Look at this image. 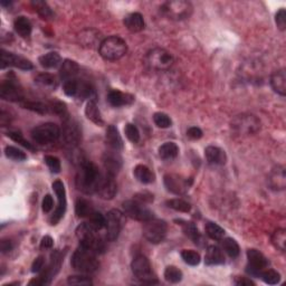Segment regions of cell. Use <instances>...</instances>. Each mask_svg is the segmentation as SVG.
<instances>
[{
    "instance_id": "cell-1",
    "label": "cell",
    "mask_w": 286,
    "mask_h": 286,
    "mask_svg": "<svg viewBox=\"0 0 286 286\" xmlns=\"http://www.w3.org/2000/svg\"><path fill=\"white\" fill-rule=\"evenodd\" d=\"M101 177H102V172L100 171L98 165L91 161H83L76 174V187L78 190L86 195L96 193V188Z\"/></svg>"
},
{
    "instance_id": "cell-2",
    "label": "cell",
    "mask_w": 286,
    "mask_h": 286,
    "mask_svg": "<svg viewBox=\"0 0 286 286\" xmlns=\"http://www.w3.org/2000/svg\"><path fill=\"white\" fill-rule=\"evenodd\" d=\"M71 264L73 269L80 273H94L100 267L96 253L82 245L74 252Z\"/></svg>"
},
{
    "instance_id": "cell-3",
    "label": "cell",
    "mask_w": 286,
    "mask_h": 286,
    "mask_svg": "<svg viewBox=\"0 0 286 286\" xmlns=\"http://www.w3.org/2000/svg\"><path fill=\"white\" fill-rule=\"evenodd\" d=\"M100 55L105 61H118L128 52V45L121 37L111 36L101 41Z\"/></svg>"
},
{
    "instance_id": "cell-4",
    "label": "cell",
    "mask_w": 286,
    "mask_h": 286,
    "mask_svg": "<svg viewBox=\"0 0 286 286\" xmlns=\"http://www.w3.org/2000/svg\"><path fill=\"white\" fill-rule=\"evenodd\" d=\"M96 232H98V230H95L89 223L81 224L76 228V236L82 246L99 254L104 252L105 246L102 239L100 238Z\"/></svg>"
},
{
    "instance_id": "cell-5",
    "label": "cell",
    "mask_w": 286,
    "mask_h": 286,
    "mask_svg": "<svg viewBox=\"0 0 286 286\" xmlns=\"http://www.w3.org/2000/svg\"><path fill=\"white\" fill-rule=\"evenodd\" d=\"M173 62L171 53L163 48L152 49L145 56L146 65L155 71H168L173 65Z\"/></svg>"
},
{
    "instance_id": "cell-6",
    "label": "cell",
    "mask_w": 286,
    "mask_h": 286,
    "mask_svg": "<svg viewBox=\"0 0 286 286\" xmlns=\"http://www.w3.org/2000/svg\"><path fill=\"white\" fill-rule=\"evenodd\" d=\"M232 129L241 136L255 135L261 130V121L253 114H241L232 121Z\"/></svg>"
},
{
    "instance_id": "cell-7",
    "label": "cell",
    "mask_w": 286,
    "mask_h": 286,
    "mask_svg": "<svg viewBox=\"0 0 286 286\" xmlns=\"http://www.w3.org/2000/svg\"><path fill=\"white\" fill-rule=\"evenodd\" d=\"M64 93L71 98H76L80 100L90 99L94 94V89L92 87L90 83H87L78 78H72L64 82L63 85Z\"/></svg>"
},
{
    "instance_id": "cell-8",
    "label": "cell",
    "mask_w": 286,
    "mask_h": 286,
    "mask_svg": "<svg viewBox=\"0 0 286 286\" xmlns=\"http://www.w3.org/2000/svg\"><path fill=\"white\" fill-rule=\"evenodd\" d=\"M161 11L170 19L182 20L191 15L192 6L190 2L183 1V0H173V1L164 2L161 6Z\"/></svg>"
},
{
    "instance_id": "cell-9",
    "label": "cell",
    "mask_w": 286,
    "mask_h": 286,
    "mask_svg": "<svg viewBox=\"0 0 286 286\" xmlns=\"http://www.w3.org/2000/svg\"><path fill=\"white\" fill-rule=\"evenodd\" d=\"M168 226L164 220L152 218L144 221L143 226V235L152 244H160L167 236Z\"/></svg>"
},
{
    "instance_id": "cell-10",
    "label": "cell",
    "mask_w": 286,
    "mask_h": 286,
    "mask_svg": "<svg viewBox=\"0 0 286 286\" xmlns=\"http://www.w3.org/2000/svg\"><path fill=\"white\" fill-rule=\"evenodd\" d=\"M59 137H61V129L54 123L40 124L31 131V138L38 144H48L57 141Z\"/></svg>"
},
{
    "instance_id": "cell-11",
    "label": "cell",
    "mask_w": 286,
    "mask_h": 286,
    "mask_svg": "<svg viewBox=\"0 0 286 286\" xmlns=\"http://www.w3.org/2000/svg\"><path fill=\"white\" fill-rule=\"evenodd\" d=\"M132 272L137 276V279L141 280L144 284H156L158 281L155 280L152 273V267L149 260L143 255H138L132 261Z\"/></svg>"
},
{
    "instance_id": "cell-12",
    "label": "cell",
    "mask_w": 286,
    "mask_h": 286,
    "mask_svg": "<svg viewBox=\"0 0 286 286\" xmlns=\"http://www.w3.org/2000/svg\"><path fill=\"white\" fill-rule=\"evenodd\" d=\"M122 206L124 214L135 220L143 221V223H144V221L153 218V213H152L149 208H146L145 205H143L135 199L124 201Z\"/></svg>"
},
{
    "instance_id": "cell-13",
    "label": "cell",
    "mask_w": 286,
    "mask_h": 286,
    "mask_svg": "<svg viewBox=\"0 0 286 286\" xmlns=\"http://www.w3.org/2000/svg\"><path fill=\"white\" fill-rule=\"evenodd\" d=\"M53 190L56 193V197L58 199V206L56 210L54 211V214L52 215L49 219V223L50 225H57L61 219L65 215V211H66V206H67V202H66V191H65V187H64V183L61 181V180H56L53 183Z\"/></svg>"
},
{
    "instance_id": "cell-14",
    "label": "cell",
    "mask_w": 286,
    "mask_h": 286,
    "mask_svg": "<svg viewBox=\"0 0 286 286\" xmlns=\"http://www.w3.org/2000/svg\"><path fill=\"white\" fill-rule=\"evenodd\" d=\"M247 260L248 265L246 267L247 274L258 278L261 272L269 266L270 262L264 256V254L257 250H248L247 251Z\"/></svg>"
},
{
    "instance_id": "cell-15",
    "label": "cell",
    "mask_w": 286,
    "mask_h": 286,
    "mask_svg": "<svg viewBox=\"0 0 286 286\" xmlns=\"http://www.w3.org/2000/svg\"><path fill=\"white\" fill-rule=\"evenodd\" d=\"M105 217H107V225H105L107 238L110 242L117 241L123 227V214L117 209H113L110 210Z\"/></svg>"
},
{
    "instance_id": "cell-16",
    "label": "cell",
    "mask_w": 286,
    "mask_h": 286,
    "mask_svg": "<svg viewBox=\"0 0 286 286\" xmlns=\"http://www.w3.org/2000/svg\"><path fill=\"white\" fill-rule=\"evenodd\" d=\"M0 96L1 99L10 102H24V92H22L20 85L15 80L3 81L0 84Z\"/></svg>"
},
{
    "instance_id": "cell-17",
    "label": "cell",
    "mask_w": 286,
    "mask_h": 286,
    "mask_svg": "<svg viewBox=\"0 0 286 286\" xmlns=\"http://www.w3.org/2000/svg\"><path fill=\"white\" fill-rule=\"evenodd\" d=\"M0 63H1V68H6L7 66L17 67L22 71H29L33 68V63L29 59H27L19 55H16L13 53L6 52L4 49H1V54H0Z\"/></svg>"
},
{
    "instance_id": "cell-18",
    "label": "cell",
    "mask_w": 286,
    "mask_h": 286,
    "mask_svg": "<svg viewBox=\"0 0 286 286\" xmlns=\"http://www.w3.org/2000/svg\"><path fill=\"white\" fill-rule=\"evenodd\" d=\"M118 191V186L117 182L114 180V176L110 174L108 172L102 173V177H101L98 188H96V193L105 200H111L113 199L117 195Z\"/></svg>"
},
{
    "instance_id": "cell-19",
    "label": "cell",
    "mask_w": 286,
    "mask_h": 286,
    "mask_svg": "<svg viewBox=\"0 0 286 286\" xmlns=\"http://www.w3.org/2000/svg\"><path fill=\"white\" fill-rule=\"evenodd\" d=\"M66 144L70 146H76L82 140V131L78 124L74 120L68 119L64 122L63 131L61 132Z\"/></svg>"
},
{
    "instance_id": "cell-20",
    "label": "cell",
    "mask_w": 286,
    "mask_h": 286,
    "mask_svg": "<svg viewBox=\"0 0 286 286\" xmlns=\"http://www.w3.org/2000/svg\"><path fill=\"white\" fill-rule=\"evenodd\" d=\"M164 186L170 192L176 193V195H182L190 187V183L188 182V180L178 176V174L171 173L164 176Z\"/></svg>"
},
{
    "instance_id": "cell-21",
    "label": "cell",
    "mask_w": 286,
    "mask_h": 286,
    "mask_svg": "<svg viewBox=\"0 0 286 286\" xmlns=\"http://www.w3.org/2000/svg\"><path fill=\"white\" fill-rule=\"evenodd\" d=\"M103 165L105 168V171L108 173L115 176L122 168V158L121 155L118 153V151H108L103 154Z\"/></svg>"
},
{
    "instance_id": "cell-22",
    "label": "cell",
    "mask_w": 286,
    "mask_h": 286,
    "mask_svg": "<svg viewBox=\"0 0 286 286\" xmlns=\"http://www.w3.org/2000/svg\"><path fill=\"white\" fill-rule=\"evenodd\" d=\"M108 101L112 107L121 108L127 107V105H131L135 102V96L129 93H123L121 91L113 90L108 94Z\"/></svg>"
},
{
    "instance_id": "cell-23",
    "label": "cell",
    "mask_w": 286,
    "mask_h": 286,
    "mask_svg": "<svg viewBox=\"0 0 286 286\" xmlns=\"http://www.w3.org/2000/svg\"><path fill=\"white\" fill-rule=\"evenodd\" d=\"M205 155L209 164L224 165L227 161V155H226L225 151L215 145L207 146L205 150Z\"/></svg>"
},
{
    "instance_id": "cell-24",
    "label": "cell",
    "mask_w": 286,
    "mask_h": 286,
    "mask_svg": "<svg viewBox=\"0 0 286 286\" xmlns=\"http://www.w3.org/2000/svg\"><path fill=\"white\" fill-rule=\"evenodd\" d=\"M270 184L272 189L275 190H284L286 187V174L285 169L282 165H278L270 176Z\"/></svg>"
},
{
    "instance_id": "cell-25",
    "label": "cell",
    "mask_w": 286,
    "mask_h": 286,
    "mask_svg": "<svg viewBox=\"0 0 286 286\" xmlns=\"http://www.w3.org/2000/svg\"><path fill=\"white\" fill-rule=\"evenodd\" d=\"M271 85L276 93L285 96L286 95V73L284 68L273 73L271 76Z\"/></svg>"
},
{
    "instance_id": "cell-26",
    "label": "cell",
    "mask_w": 286,
    "mask_h": 286,
    "mask_svg": "<svg viewBox=\"0 0 286 286\" xmlns=\"http://www.w3.org/2000/svg\"><path fill=\"white\" fill-rule=\"evenodd\" d=\"M124 25L131 33H139L144 28V19L139 12H132L124 18Z\"/></svg>"
},
{
    "instance_id": "cell-27",
    "label": "cell",
    "mask_w": 286,
    "mask_h": 286,
    "mask_svg": "<svg viewBox=\"0 0 286 286\" xmlns=\"http://www.w3.org/2000/svg\"><path fill=\"white\" fill-rule=\"evenodd\" d=\"M205 263L208 266L220 265L225 263V256L223 251L217 246H209L205 255Z\"/></svg>"
},
{
    "instance_id": "cell-28",
    "label": "cell",
    "mask_w": 286,
    "mask_h": 286,
    "mask_svg": "<svg viewBox=\"0 0 286 286\" xmlns=\"http://www.w3.org/2000/svg\"><path fill=\"white\" fill-rule=\"evenodd\" d=\"M105 140H107L108 144L112 147L115 151H120L123 149V140L121 136H120L119 130L117 127L110 126L107 129V135H105Z\"/></svg>"
},
{
    "instance_id": "cell-29",
    "label": "cell",
    "mask_w": 286,
    "mask_h": 286,
    "mask_svg": "<svg viewBox=\"0 0 286 286\" xmlns=\"http://www.w3.org/2000/svg\"><path fill=\"white\" fill-rule=\"evenodd\" d=\"M85 115H86V118L90 120V121L96 124V126L102 127L104 124L102 114H101V111L98 107V104H96V102L93 100H90L89 102H87L86 108H85Z\"/></svg>"
},
{
    "instance_id": "cell-30",
    "label": "cell",
    "mask_w": 286,
    "mask_h": 286,
    "mask_svg": "<svg viewBox=\"0 0 286 286\" xmlns=\"http://www.w3.org/2000/svg\"><path fill=\"white\" fill-rule=\"evenodd\" d=\"M35 83L41 89H45V90H55L58 85V81L56 76H54L53 74H49V73H41L38 74L35 77Z\"/></svg>"
},
{
    "instance_id": "cell-31",
    "label": "cell",
    "mask_w": 286,
    "mask_h": 286,
    "mask_svg": "<svg viewBox=\"0 0 286 286\" xmlns=\"http://www.w3.org/2000/svg\"><path fill=\"white\" fill-rule=\"evenodd\" d=\"M78 72H80V66H78V64L74 61L66 59V61H64V63L62 64L59 74H61L62 80L65 82L68 80H72V78H75Z\"/></svg>"
},
{
    "instance_id": "cell-32",
    "label": "cell",
    "mask_w": 286,
    "mask_h": 286,
    "mask_svg": "<svg viewBox=\"0 0 286 286\" xmlns=\"http://www.w3.org/2000/svg\"><path fill=\"white\" fill-rule=\"evenodd\" d=\"M133 173H135V177L137 178L138 181H140L141 183L144 184L152 183L155 179L154 173L152 172L146 165L143 164H138L135 170H133Z\"/></svg>"
},
{
    "instance_id": "cell-33",
    "label": "cell",
    "mask_w": 286,
    "mask_h": 286,
    "mask_svg": "<svg viewBox=\"0 0 286 286\" xmlns=\"http://www.w3.org/2000/svg\"><path fill=\"white\" fill-rule=\"evenodd\" d=\"M13 28H15L16 33L24 37V38H27L29 37L31 34V29H33V26H31L29 19H27L26 17H17L15 21H13Z\"/></svg>"
},
{
    "instance_id": "cell-34",
    "label": "cell",
    "mask_w": 286,
    "mask_h": 286,
    "mask_svg": "<svg viewBox=\"0 0 286 286\" xmlns=\"http://www.w3.org/2000/svg\"><path fill=\"white\" fill-rule=\"evenodd\" d=\"M179 154V147L174 142H167L159 147V155L163 160H172Z\"/></svg>"
},
{
    "instance_id": "cell-35",
    "label": "cell",
    "mask_w": 286,
    "mask_h": 286,
    "mask_svg": "<svg viewBox=\"0 0 286 286\" xmlns=\"http://www.w3.org/2000/svg\"><path fill=\"white\" fill-rule=\"evenodd\" d=\"M62 62V57L57 53H47L39 57V64L44 68L57 67Z\"/></svg>"
},
{
    "instance_id": "cell-36",
    "label": "cell",
    "mask_w": 286,
    "mask_h": 286,
    "mask_svg": "<svg viewBox=\"0 0 286 286\" xmlns=\"http://www.w3.org/2000/svg\"><path fill=\"white\" fill-rule=\"evenodd\" d=\"M31 6H33V8L38 12V15L43 18V19H52L54 17V12L52 11V9H50L47 2L41 1V0H34V1L31 2Z\"/></svg>"
},
{
    "instance_id": "cell-37",
    "label": "cell",
    "mask_w": 286,
    "mask_h": 286,
    "mask_svg": "<svg viewBox=\"0 0 286 286\" xmlns=\"http://www.w3.org/2000/svg\"><path fill=\"white\" fill-rule=\"evenodd\" d=\"M206 234L208 235V237L214 239V241H221L225 236V230L220 227L219 225H217L213 221H208L205 226Z\"/></svg>"
},
{
    "instance_id": "cell-38",
    "label": "cell",
    "mask_w": 286,
    "mask_h": 286,
    "mask_svg": "<svg viewBox=\"0 0 286 286\" xmlns=\"http://www.w3.org/2000/svg\"><path fill=\"white\" fill-rule=\"evenodd\" d=\"M21 107L27 110L34 111L36 113L39 114H46L50 112L49 103H43V102H35V101H24L21 102Z\"/></svg>"
},
{
    "instance_id": "cell-39",
    "label": "cell",
    "mask_w": 286,
    "mask_h": 286,
    "mask_svg": "<svg viewBox=\"0 0 286 286\" xmlns=\"http://www.w3.org/2000/svg\"><path fill=\"white\" fill-rule=\"evenodd\" d=\"M221 245H223V250L225 251V253L232 258L238 257L239 253H241L239 245L237 244V242L233 238H225L223 243H221Z\"/></svg>"
},
{
    "instance_id": "cell-40",
    "label": "cell",
    "mask_w": 286,
    "mask_h": 286,
    "mask_svg": "<svg viewBox=\"0 0 286 286\" xmlns=\"http://www.w3.org/2000/svg\"><path fill=\"white\" fill-rule=\"evenodd\" d=\"M272 243L281 252H285L286 247V230L283 228L276 229L272 235Z\"/></svg>"
},
{
    "instance_id": "cell-41",
    "label": "cell",
    "mask_w": 286,
    "mask_h": 286,
    "mask_svg": "<svg viewBox=\"0 0 286 286\" xmlns=\"http://www.w3.org/2000/svg\"><path fill=\"white\" fill-rule=\"evenodd\" d=\"M183 224H180L182 226V229H183V233L187 235V236L192 239L193 242L196 244L199 243L201 241V235L199 233V230L196 227L195 224L192 223H187V221H182Z\"/></svg>"
},
{
    "instance_id": "cell-42",
    "label": "cell",
    "mask_w": 286,
    "mask_h": 286,
    "mask_svg": "<svg viewBox=\"0 0 286 286\" xmlns=\"http://www.w3.org/2000/svg\"><path fill=\"white\" fill-rule=\"evenodd\" d=\"M93 211L94 210L92 208L89 201L85 199H77L75 204V213L77 217H82V218L87 217V218H89V216L93 213Z\"/></svg>"
},
{
    "instance_id": "cell-43",
    "label": "cell",
    "mask_w": 286,
    "mask_h": 286,
    "mask_svg": "<svg viewBox=\"0 0 286 286\" xmlns=\"http://www.w3.org/2000/svg\"><path fill=\"white\" fill-rule=\"evenodd\" d=\"M167 206L169 208H171L176 211H180V213H189L191 210V205L188 201L180 199V198H176V199H170L167 201Z\"/></svg>"
},
{
    "instance_id": "cell-44",
    "label": "cell",
    "mask_w": 286,
    "mask_h": 286,
    "mask_svg": "<svg viewBox=\"0 0 286 286\" xmlns=\"http://www.w3.org/2000/svg\"><path fill=\"white\" fill-rule=\"evenodd\" d=\"M89 224L95 230H101L107 225V217L101 213H98V211H93V213L89 216Z\"/></svg>"
},
{
    "instance_id": "cell-45",
    "label": "cell",
    "mask_w": 286,
    "mask_h": 286,
    "mask_svg": "<svg viewBox=\"0 0 286 286\" xmlns=\"http://www.w3.org/2000/svg\"><path fill=\"white\" fill-rule=\"evenodd\" d=\"M182 272L176 266H168L164 271V279L170 283H179L182 280Z\"/></svg>"
},
{
    "instance_id": "cell-46",
    "label": "cell",
    "mask_w": 286,
    "mask_h": 286,
    "mask_svg": "<svg viewBox=\"0 0 286 286\" xmlns=\"http://www.w3.org/2000/svg\"><path fill=\"white\" fill-rule=\"evenodd\" d=\"M258 278H261L266 284H270V285L278 284L281 281L280 273H278V272L274 270H267V271L263 270Z\"/></svg>"
},
{
    "instance_id": "cell-47",
    "label": "cell",
    "mask_w": 286,
    "mask_h": 286,
    "mask_svg": "<svg viewBox=\"0 0 286 286\" xmlns=\"http://www.w3.org/2000/svg\"><path fill=\"white\" fill-rule=\"evenodd\" d=\"M4 154H6L8 159L18 161V162H21V161H25L27 159L25 152H22L21 150L15 146H9V145L6 146V149H4Z\"/></svg>"
},
{
    "instance_id": "cell-48",
    "label": "cell",
    "mask_w": 286,
    "mask_h": 286,
    "mask_svg": "<svg viewBox=\"0 0 286 286\" xmlns=\"http://www.w3.org/2000/svg\"><path fill=\"white\" fill-rule=\"evenodd\" d=\"M181 257L186 264L190 266H197L200 263V255L192 250H184L181 253Z\"/></svg>"
},
{
    "instance_id": "cell-49",
    "label": "cell",
    "mask_w": 286,
    "mask_h": 286,
    "mask_svg": "<svg viewBox=\"0 0 286 286\" xmlns=\"http://www.w3.org/2000/svg\"><path fill=\"white\" fill-rule=\"evenodd\" d=\"M7 136H8L9 138H10V139H11L12 141H15V142H17V143H19L20 145H22L24 147H26L27 150L35 151L34 145L31 144V143H29L28 141H27V140L25 139V138H24V136H22L20 132H18V131H9Z\"/></svg>"
},
{
    "instance_id": "cell-50",
    "label": "cell",
    "mask_w": 286,
    "mask_h": 286,
    "mask_svg": "<svg viewBox=\"0 0 286 286\" xmlns=\"http://www.w3.org/2000/svg\"><path fill=\"white\" fill-rule=\"evenodd\" d=\"M153 121L155 123V126L161 129H167L169 127H171L172 121L168 114L158 112L153 115Z\"/></svg>"
},
{
    "instance_id": "cell-51",
    "label": "cell",
    "mask_w": 286,
    "mask_h": 286,
    "mask_svg": "<svg viewBox=\"0 0 286 286\" xmlns=\"http://www.w3.org/2000/svg\"><path fill=\"white\" fill-rule=\"evenodd\" d=\"M124 132H126L128 139L132 143H138L140 141V132L135 124L128 123L126 126V129H124Z\"/></svg>"
},
{
    "instance_id": "cell-52",
    "label": "cell",
    "mask_w": 286,
    "mask_h": 286,
    "mask_svg": "<svg viewBox=\"0 0 286 286\" xmlns=\"http://www.w3.org/2000/svg\"><path fill=\"white\" fill-rule=\"evenodd\" d=\"M45 163L47 164V167L49 168L50 171L53 173H59L61 172V161H59L58 158L54 155H46L44 158Z\"/></svg>"
},
{
    "instance_id": "cell-53",
    "label": "cell",
    "mask_w": 286,
    "mask_h": 286,
    "mask_svg": "<svg viewBox=\"0 0 286 286\" xmlns=\"http://www.w3.org/2000/svg\"><path fill=\"white\" fill-rule=\"evenodd\" d=\"M67 283L70 285H84V286L93 284L92 280L90 278H87V276H84V275L70 276V278L67 279Z\"/></svg>"
},
{
    "instance_id": "cell-54",
    "label": "cell",
    "mask_w": 286,
    "mask_h": 286,
    "mask_svg": "<svg viewBox=\"0 0 286 286\" xmlns=\"http://www.w3.org/2000/svg\"><path fill=\"white\" fill-rule=\"evenodd\" d=\"M275 21H276V25H278L279 29L281 30H285L286 28V11L285 9H280L276 13L275 16Z\"/></svg>"
},
{
    "instance_id": "cell-55",
    "label": "cell",
    "mask_w": 286,
    "mask_h": 286,
    "mask_svg": "<svg viewBox=\"0 0 286 286\" xmlns=\"http://www.w3.org/2000/svg\"><path fill=\"white\" fill-rule=\"evenodd\" d=\"M135 200L141 202V204L145 205V204H150V202L153 201V195H151L150 192H140L136 195L135 197Z\"/></svg>"
},
{
    "instance_id": "cell-56",
    "label": "cell",
    "mask_w": 286,
    "mask_h": 286,
    "mask_svg": "<svg viewBox=\"0 0 286 286\" xmlns=\"http://www.w3.org/2000/svg\"><path fill=\"white\" fill-rule=\"evenodd\" d=\"M187 136H188L189 139H191V140H199L200 138L202 137V131L200 130L199 128L191 127V128L188 129Z\"/></svg>"
},
{
    "instance_id": "cell-57",
    "label": "cell",
    "mask_w": 286,
    "mask_h": 286,
    "mask_svg": "<svg viewBox=\"0 0 286 286\" xmlns=\"http://www.w3.org/2000/svg\"><path fill=\"white\" fill-rule=\"evenodd\" d=\"M45 265V258L43 256H38L34 261L33 265H31V272L33 273H39V272L44 269Z\"/></svg>"
},
{
    "instance_id": "cell-58",
    "label": "cell",
    "mask_w": 286,
    "mask_h": 286,
    "mask_svg": "<svg viewBox=\"0 0 286 286\" xmlns=\"http://www.w3.org/2000/svg\"><path fill=\"white\" fill-rule=\"evenodd\" d=\"M41 207H43L44 213H49V211L52 210L53 207H54L53 197L50 195H46L43 199V204H41Z\"/></svg>"
},
{
    "instance_id": "cell-59",
    "label": "cell",
    "mask_w": 286,
    "mask_h": 286,
    "mask_svg": "<svg viewBox=\"0 0 286 286\" xmlns=\"http://www.w3.org/2000/svg\"><path fill=\"white\" fill-rule=\"evenodd\" d=\"M54 245V241L50 236H45L43 237L40 242V248L41 250H50Z\"/></svg>"
},
{
    "instance_id": "cell-60",
    "label": "cell",
    "mask_w": 286,
    "mask_h": 286,
    "mask_svg": "<svg viewBox=\"0 0 286 286\" xmlns=\"http://www.w3.org/2000/svg\"><path fill=\"white\" fill-rule=\"evenodd\" d=\"M0 250H1L2 254L9 253L12 250V243L9 239H2L1 243H0Z\"/></svg>"
},
{
    "instance_id": "cell-61",
    "label": "cell",
    "mask_w": 286,
    "mask_h": 286,
    "mask_svg": "<svg viewBox=\"0 0 286 286\" xmlns=\"http://www.w3.org/2000/svg\"><path fill=\"white\" fill-rule=\"evenodd\" d=\"M234 283L236 285H246V286H251V285H255V283L253 282L252 280L247 279V278H236L234 281Z\"/></svg>"
}]
</instances>
